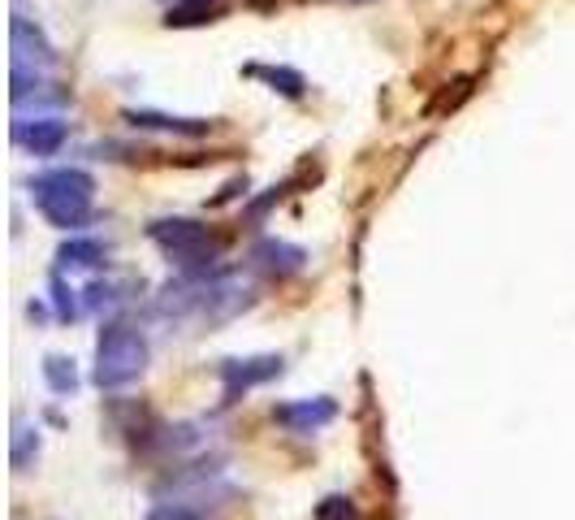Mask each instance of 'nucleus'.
<instances>
[{"instance_id": "nucleus-1", "label": "nucleus", "mask_w": 575, "mask_h": 520, "mask_svg": "<svg viewBox=\"0 0 575 520\" xmlns=\"http://www.w3.org/2000/svg\"><path fill=\"white\" fill-rule=\"evenodd\" d=\"M35 209L61 226V231H79L92 213V196H96V178L87 169H48L31 182Z\"/></svg>"}, {"instance_id": "nucleus-2", "label": "nucleus", "mask_w": 575, "mask_h": 520, "mask_svg": "<svg viewBox=\"0 0 575 520\" xmlns=\"http://www.w3.org/2000/svg\"><path fill=\"white\" fill-rule=\"evenodd\" d=\"M143 369H147V339L130 326H105L96 343V382L105 390H121Z\"/></svg>"}, {"instance_id": "nucleus-3", "label": "nucleus", "mask_w": 575, "mask_h": 520, "mask_svg": "<svg viewBox=\"0 0 575 520\" xmlns=\"http://www.w3.org/2000/svg\"><path fill=\"white\" fill-rule=\"evenodd\" d=\"M152 239L165 248V257L187 264V269H204V264H213V257L221 252V244H217L200 222H187V217H178V222H156V226H152Z\"/></svg>"}, {"instance_id": "nucleus-4", "label": "nucleus", "mask_w": 575, "mask_h": 520, "mask_svg": "<svg viewBox=\"0 0 575 520\" xmlns=\"http://www.w3.org/2000/svg\"><path fill=\"white\" fill-rule=\"evenodd\" d=\"M281 374V356H251V361H226L221 378H226V399H238L242 390L260 387L268 378Z\"/></svg>"}, {"instance_id": "nucleus-5", "label": "nucleus", "mask_w": 575, "mask_h": 520, "mask_svg": "<svg viewBox=\"0 0 575 520\" xmlns=\"http://www.w3.org/2000/svg\"><path fill=\"white\" fill-rule=\"evenodd\" d=\"M334 412H338V407H334L330 399H299V403H281V407H273V416H277L281 425H290L295 434H312V429L330 425Z\"/></svg>"}, {"instance_id": "nucleus-6", "label": "nucleus", "mask_w": 575, "mask_h": 520, "mask_svg": "<svg viewBox=\"0 0 575 520\" xmlns=\"http://www.w3.org/2000/svg\"><path fill=\"white\" fill-rule=\"evenodd\" d=\"M26 61H35V66H52V48L44 44V35H39L31 22L13 17V70H22Z\"/></svg>"}, {"instance_id": "nucleus-7", "label": "nucleus", "mask_w": 575, "mask_h": 520, "mask_svg": "<svg viewBox=\"0 0 575 520\" xmlns=\"http://www.w3.org/2000/svg\"><path fill=\"white\" fill-rule=\"evenodd\" d=\"M13 139L26 143L35 156H52V152L65 143V122H57V118H39L35 127L17 122V127H13Z\"/></svg>"}, {"instance_id": "nucleus-8", "label": "nucleus", "mask_w": 575, "mask_h": 520, "mask_svg": "<svg viewBox=\"0 0 575 520\" xmlns=\"http://www.w3.org/2000/svg\"><path fill=\"white\" fill-rule=\"evenodd\" d=\"M251 264L264 269V273H295L303 269V252L290 248V244H277V239H264L255 252H251Z\"/></svg>"}, {"instance_id": "nucleus-9", "label": "nucleus", "mask_w": 575, "mask_h": 520, "mask_svg": "<svg viewBox=\"0 0 575 520\" xmlns=\"http://www.w3.org/2000/svg\"><path fill=\"white\" fill-rule=\"evenodd\" d=\"M44 378H48V387L57 390V394H70V390L79 387L74 361H65V356H48V361H44Z\"/></svg>"}, {"instance_id": "nucleus-10", "label": "nucleus", "mask_w": 575, "mask_h": 520, "mask_svg": "<svg viewBox=\"0 0 575 520\" xmlns=\"http://www.w3.org/2000/svg\"><path fill=\"white\" fill-rule=\"evenodd\" d=\"M100 260H105V248L92 244V239H74V244L61 248V264H70V269H92Z\"/></svg>"}, {"instance_id": "nucleus-11", "label": "nucleus", "mask_w": 575, "mask_h": 520, "mask_svg": "<svg viewBox=\"0 0 575 520\" xmlns=\"http://www.w3.org/2000/svg\"><path fill=\"white\" fill-rule=\"evenodd\" d=\"M134 127H152V130H178V134H204L208 122H182V118H160V114H130Z\"/></svg>"}, {"instance_id": "nucleus-12", "label": "nucleus", "mask_w": 575, "mask_h": 520, "mask_svg": "<svg viewBox=\"0 0 575 520\" xmlns=\"http://www.w3.org/2000/svg\"><path fill=\"white\" fill-rule=\"evenodd\" d=\"M251 74L268 79V83H273V92H286V96H303V74H295V70H260V66H251Z\"/></svg>"}, {"instance_id": "nucleus-13", "label": "nucleus", "mask_w": 575, "mask_h": 520, "mask_svg": "<svg viewBox=\"0 0 575 520\" xmlns=\"http://www.w3.org/2000/svg\"><path fill=\"white\" fill-rule=\"evenodd\" d=\"M147 520H204L200 508H191V504H160V508H152Z\"/></svg>"}, {"instance_id": "nucleus-14", "label": "nucleus", "mask_w": 575, "mask_h": 520, "mask_svg": "<svg viewBox=\"0 0 575 520\" xmlns=\"http://www.w3.org/2000/svg\"><path fill=\"white\" fill-rule=\"evenodd\" d=\"M316 520H355V508H350V499H343V495H330L316 508Z\"/></svg>"}, {"instance_id": "nucleus-15", "label": "nucleus", "mask_w": 575, "mask_h": 520, "mask_svg": "<svg viewBox=\"0 0 575 520\" xmlns=\"http://www.w3.org/2000/svg\"><path fill=\"white\" fill-rule=\"evenodd\" d=\"M350 4H359V0H350Z\"/></svg>"}]
</instances>
